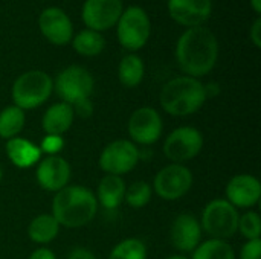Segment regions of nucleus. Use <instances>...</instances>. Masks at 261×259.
Returning a JSON list of instances; mask_svg holds the SVG:
<instances>
[{"mask_svg":"<svg viewBox=\"0 0 261 259\" xmlns=\"http://www.w3.org/2000/svg\"><path fill=\"white\" fill-rule=\"evenodd\" d=\"M151 198V188L147 182H135L133 185H130L128 189H125V195L124 200L135 209H141L144 208Z\"/></svg>","mask_w":261,"mask_h":259,"instance_id":"27","label":"nucleus"},{"mask_svg":"<svg viewBox=\"0 0 261 259\" xmlns=\"http://www.w3.org/2000/svg\"><path fill=\"white\" fill-rule=\"evenodd\" d=\"M58 231L60 224L52 215H38L31 221L28 227L29 238L38 244L50 243L58 235Z\"/></svg>","mask_w":261,"mask_h":259,"instance_id":"21","label":"nucleus"},{"mask_svg":"<svg viewBox=\"0 0 261 259\" xmlns=\"http://www.w3.org/2000/svg\"><path fill=\"white\" fill-rule=\"evenodd\" d=\"M29 259H57L55 258V253L49 249H44V247H40L37 250L32 252V255L29 256Z\"/></svg>","mask_w":261,"mask_h":259,"instance_id":"32","label":"nucleus"},{"mask_svg":"<svg viewBox=\"0 0 261 259\" xmlns=\"http://www.w3.org/2000/svg\"><path fill=\"white\" fill-rule=\"evenodd\" d=\"M72 46L75 52L84 56H96L102 52L106 46L104 37L92 29H84L80 31L73 38H72Z\"/></svg>","mask_w":261,"mask_h":259,"instance_id":"23","label":"nucleus"},{"mask_svg":"<svg viewBox=\"0 0 261 259\" xmlns=\"http://www.w3.org/2000/svg\"><path fill=\"white\" fill-rule=\"evenodd\" d=\"M2 176H3V174H2V168H0V180H2Z\"/></svg>","mask_w":261,"mask_h":259,"instance_id":"37","label":"nucleus"},{"mask_svg":"<svg viewBox=\"0 0 261 259\" xmlns=\"http://www.w3.org/2000/svg\"><path fill=\"white\" fill-rule=\"evenodd\" d=\"M144 72H145L144 61L135 53L125 55L121 60L119 69H118L121 84L128 87V89H133V87L141 84V81L144 78Z\"/></svg>","mask_w":261,"mask_h":259,"instance_id":"22","label":"nucleus"},{"mask_svg":"<svg viewBox=\"0 0 261 259\" xmlns=\"http://www.w3.org/2000/svg\"><path fill=\"white\" fill-rule=\"evenodd\" d=\"M6 153H8L9 160L18 168L32 166L41 157V150L32 142L21 139V137L9 139L6 143Z\"/></svg>","mask_w":261,"mask_h":259,"instance_id":"19","label":"nucleus"},{"mask_svg":"<svg viewBox=\"0 0 261 259\" xmlns=\"http://www.w3.org/2000/svg\"><path fill=\"white\" fill-rule=\"evenodd\" d=\"M75 107H76L78 114H81V116H90L92 114V104L89 102V99H86L83 102H78Z\"/></svg>","mask_w":261,"mask_h":259,"instance_id":"34","label":"nucleus"},{"mask_svg":"<svg viewBox=\"0 0 261 259\" xmlns=\"http://www.w3.org/2000/svg\"><path fill=\"white\" fill-rule=\"evenodd\" d=\"M239 231L245 238L251 240H260L261 223L260 217L257 212H246L243 217L239 220Z\"/></svg>","mask_w":261,"mask_h":259,"instance_id":"28","label":"nucleus"},{"mask_svg":"<svg viewBox=\"0 0 261 259\" xmlns=\"http://www.w3.org/2000/svg\"><path fill=\"white\" fill-rule=\"evenodd\" d=\"M24 125V111L15 105L6 107L0 113V137L2 139H12L21 131Z\"/></svg>","mask_w":261,"mask_h":259,"instance_id":"24","label":"nucleus"},{"mask_svg":"<svg viewBox=\"0 0 261 259\" xmlns=\"http://www.w3.org/2000/svg\"><path fill=\"white\" fill-rule=\"evenodd\" d=\"M200 224L188 214L179 215L171 227V243L180 252H193L200 243Z\"/></svg>","mask_w":261,"mask_h":259,"instance_id":"17","label":"nucleus"},{"mask_svg":"<svg viewBox=\"0 0 261 259\" xmlns=\"http://www.w3.org/2000/svg\"><path fill=\"white\" fill-rule=\"evenodd\" d=\"M251 5L257 14H261V0H251Z\"/></svg>","mask_w":261,"mask_h":259,"instance_id":"35","label":"nucleus"},{"mask_svg":"<svg viewBox=\"0 0 261 259\" xmlns=\"http://www.w3.org/2000/svg\"><path fill=\"white\" fill-rule=\"evenodd\" d=\"M93 78L81 66H69L61 70L55 79V90L63 102L76 105L89 99L93 92Z\"/></svg>","mask_w":261,"mask_h":259,"instance_id":"7","label":"nucleus"},{"mask_svg":"<svg viewBox=\"0 0 261 259\" xmlns=\"http://www.w3.org/2000/svg\"><path fill=\"white\" fill-rule=\"evenodd\" d=\"M147 249L145 244L136 238H128L121 241L110 253L109 259H145Z\"/></svg>","mask_w":261,"mask_h":259,"instance_id":"26","label":"nucleus"},{"mask_svg":"<svg viewBox=\"0 0 261 259\" xmlns=\"http://www.w3.org/2000/svg\"><path fill=\"white\" fill-rule=\"evenodd\" d=\"M54 81L41 70H29L20 75L12 85V101L21 110H31L46 102L52 93Z\"/></svg>","mask_w":261,"mask_h":259,"instance_id":"4","label":"nucleus"},{"mask_svg":"<svg viewBox=\"0 0 261 259\" xmlns=\"http://www.w3.org/2000/svg\"><path fill=\"white\" fill-rule=\"evenodd\" d=\"M139 162L138 148L128 140H115L109 143L99 157V166L110 176H122L132 171Z\"/></svg>","mask_w":261,"mask_h":259,"instance_id":"9","label":"nucleus"},{"mask_svg":"<svg viewBox=\"0 0 261 259\" xmlns=\"http://www.w3.org/2000/svg\"><path fill=\"white\" fill-rule=\"evenodd\" d=\"M64 145V140L61 139V136H46L44 140L41 142V151L49 153L50 156H55V153H58Z\"/></svg>","mask_w":261,"mask_h":259,"instance_id":"29","label":"nucleus"},{"mask_svg":"<svg viewBox=\"0 0 261 259\" xmlns=\"http://www.w3.org/2000/svg\"><path fill=\"white\" fill-rule=\"evenodd\" d=\"M219 58V43L211 29L205 26L188 27L176 46V60L182 72L191 78L208 75Z\"/></svg>","mask_w":261,"mask_h":259,"instance_id":"1","label":"nucleus"},{"mask_svg":"<svg viewBox=\"0 0 261 259\" xmlns=\"http://www.w3.org/2000/svg\"><path fill=\"white\" fill-rule=\"evenodd\" d=\"M193 259H236V253L225 240L213 238L194 249Z\"/></svg>","mask_w":261,"mask_h":259,"instance_id":"25","label":"nucleus"},{"mask_svg":"<svg viewBox=\"0 0 261 259\" xmlns=\"http://www.w3.org/2000/svg\"><path fill=\"white\" fill-rule=\"evenodd\" d=\"M242 259H261V240L248 241L240 253Z\"/></svg>","mask_w":261,"mask_h":259,"instance_id":"30","label":"nucleus"},{"mask_svg":"<svg viewBox=\"0 0 261 259\" xmlns=\"http://www.w3.org/2000/svg\"><path fill=\"white\" fill-rule=\"evenodd\" d=\"M122 11V0H86L81 17L87 29L101 32L113 27Z\"/></svg>","mask_w":261,"mask_h":259,"instance_id":"11","label":"nucleus"},{"mask_svg":"<svg viewBox=\"0 0 261 259\" xmlns=\"http://www.w3.org/2000/svg\"><path fill=\"white\" fill-rule=\"evenodd\" d=\"M128 133L132 139L142 145L154 143L162 134L161 114L151 107H142L133 111L128 121Z\"/></svg>","mask_w":261,"mask_h":259,"instance_id":"13","label":"nucleus"},{"mask_svg":"<svg viewBox=\"0 0 261 259\" xmlns=\"http://www.w3.org/2000/svg\"><path fill=\"white\" fill-rule=\"evenodd\" d=\"M193 185L191 171L179 163L161 169L154 179V191L164 200H177L184 197Z\"/></svg>","mask_w":261,"mask_h":259,"instance_id":"10","label":"nucleus"},{"mask_svg":"<svg viewBox=\"0 0 261 259\" xmlns=\"http://www.w3.org/2000/svg\"><path fill=\"white\" fill-rule=\"evenodd\" d=\"M125 195V183L119 176H110L101 179L98 185V200L106 209H116Z\"/></svg>","mask_w":261,"mask_h":259,"instance_id":"20","label":"nucleus"},{"mask_svg":"<svg viewBox=\"0 0 261 259\" xmlns=\"http://www.w3.org/2000/svg\"><path fill=\"white\" fill-rule=\"evenodd\" d=\"M251 40H252V43L255 44V47H261V18H255V21H254V24H252V27H251Z\"/></svg>","mask_w":261,"mask_h":259,"instance_id":"31","label":"nucleus"},{"mask_svg":"<svg viewBox=\"0 0 261 259\" xmlns=\"http://www.w3.org/2000/svg\"><path fill=\"white\" fill-rule=\"evenodd\" d=\"M75 110L70 104L58 102L47 108L43 116V130L47 136H61L73 122Z\"/></svg>","mask_w":261,"mask_h":259,"instance_id":"18","label":"nucleus"},{"mask_svg":"<svg viewBox=\"0 0 261 259\" xmlns=\"http://www.w3.org/2000/svg\"><path fill=\"white\" fill-rule=\"evenodd\" d=\"M38 27L46 40L55 46H64L73 37V24L69 15L57 6L46 8L40 14Z\"/></svg>","mask_w":261,"mask_h":259,"instance_id":"12","label":"nucleus"},{"mask_svg":"<svg viewBox=\"0 0 261 259\" xmlns=\"http://www.w3.org/2000/svg\"><path fill=\"white\" fill-rule=\"evenodd\" d=\"M167 259H188V258H185V256H182V255H174V256H170V258H167Z\"/></svg>","mask_w":261,"mask_h":259,"instance_id":"36","label":"nucleus"},{"mask_svg":"<svg viewBox=\"0 0 261 259\" xmlns=\"http://www.w3.org/2000/svg\"><path fill=\"white\" fill-rule=\"evenodd\" d=\"M116 26L118 40L127 50H139L144 47L151 34L148 14L141 6H128L122 11Z\"/></svg>","mask_w":261,"mask_h":259,"instance_id":"5","label":"nucleus"},{"mask_svg":"<svg viewBox=\"0 0 261 259\" xmlns=\"http://www.w3.org/2000/svg\"><path fill=\"white\" fill-rule=\"evenodd\" d=\"M203 147V136L193 127L176 128L164 143L165 156L174 163H184L194 159Z\"/></svg>","mask_w":261,"mask_h":259,"instance_id":"8","label":"nucleus"},{"mask_svg":"<svg viewBox=\"0 0 261 259\" xmlns=\"http://www.w3.org/2000/svg\"><path fill=\"white\" fill-rule=\"evenodd\" d=\"M168 12L182 26H202L213 12V0H168Z\"/></svg>","mask_w":261,"mask_h":259,"instance_id":"14","label":"nucleus"},{"mask_svg":"<svg viewBox=\"0 0 261 259\" xmlns=\"http://www.w3.org/2000/svg\"><path fill=\"white\" fill-rule=\"evenodd\" d=\"M226 197L234 208H251L260 200V182L249 174L236 176L229 180L226 186Z\"/></svg>","mask_w":261,"mask_h":259,"instance_id":"16","label":"nucleus"},{"mask_svg":"<svg viewBox=\"0 0 261 259\" xmlns=\"http://www.w3.org/2000/svg\"><path fill=\"white\" fill-rule=\"evenodd\" d=\"M37 180L43 189L58 192L66 188L70 180V166L64 159L58 156H49L38 163Z\"/></svg>","mask_w":261,"mask_h":259,"instance_id":"15","label":"nucleus"},{"mask_svg":"<svg viewBox=\"0 0 261 259\" xmlns=\"http://www.w3.org/2000/svg\"><path fill=\"white\" fill-rule=\"evenodd\" d=\"M69 259H96L95 255L86 249H75L72 250V253L69 255Z\"/></svg>","mask_w":261,"mask_h":259,"instance_id":"33","label":"nucleus"},{"mask_svg":"<svg viewBox=\"0 0 261 259\" xmlns=\"http://www.w3.org/2000/svg\"><path fill=\"white\" fill-rule=\"evenodd\" d=\"M239 220L237 209L228 200H213L202 215L203 229L214 240L231 238L239 231Z\"/></svg>","mask_w":261,"mask_h":259,"instance_id":"6","label":"nucleus"},{"mask_svg":"<svg viewBox=\"0 0 261 259\" xmlns=\"http://www.w3.org/2000/svg\"><path fill=\"white\" fill-rule=\"evenodd\" d=\"M96 209V197L84 186H66L57 192L52 202V217L66 227L86 226L93 220Z\"/></svg>","mask_w":261,"mask_h":259,"instance_id":"2","label":"nucleus"},{"mask_svg":"<svg viewBox=\"0 0 261 259\" xmlns=\"http://www.w3.org/2000/svg\"><path fill=\"white\" fill-rule=\"evenodd\" d=\"M206 101L205 85L191 76L168 81L161 90V105L173 116H188L202 108Z\"/></svg>","mask_w":261,"mask_h":259,"instance_id":"3","label":"nucleus"}]
</instances>
